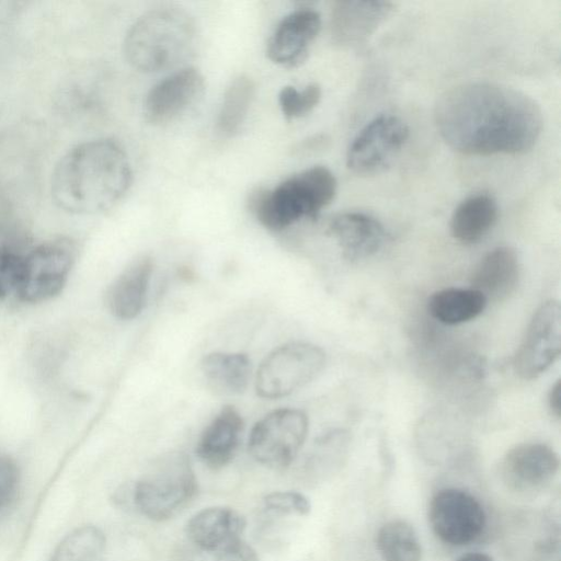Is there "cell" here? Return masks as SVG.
Returning a JSON list of instances; mask_svg holds the SVG:
<instances>
[{
    "mask_svg": "<svg viewBox=\"0 0 561 561\" xmlns=\"http://www.w3.org/2000/svg\"><path fill=\"white\" fill-rule=\"evenodd\" d=\"M486 305L485 297L471 287H449L435 291L428 298L427 310L440 323L455 325L476 319Z\"/></svg>",
    "mask_w": 561,
    "mask_h": 561,
    "instance_id": "603a6c76",
    "label": "cell"
},
{
    "mask_svg": "<svg viewBox=\"0 0 561 561\" xmlns=\"http://www.w3.org/2000/svg\"><path fill=\"white\" fill-rule=\"evenodd\" d=\"M497 219V205L488 194H476L462 201L450 219L451 236L463 244L483 239Z\"/></svg>",
    "mask_w": 561,
    "mask_h": 561,
    "instance_id": "44dd1931",
    "label": "cell"
},
{
    "mask_svg": "<svg viewBox=\"0 0 561 561\" xmlns=\"http://www.w3.org/2000/svg\"><path fill=\"white\" fill-rule=\"evenodd\" d=\"M456 561H493V559L482 552H470L461 556Z\"/></svg>",
    "mask_w": 561,
    "mask_h": 561,
    "instance_id": "836d02e7",
    "label": "cell"
},
{
    "mask_svg": "<svg viewBox=\"0 0 561 561\" xmlns=\"http://www.w3.org/2000/svg\"><path fill=\"white\" fill-rule=\"evenodd\" d=\"M263 502L267 511L282 515H307L311 507L305 495L294 491L270 493Z\"/></svg>",
    "mask_w": 561,
    "mask_h": 561,
    "instance_id": "f546056e",
    "label": "cell"
},
{
    "mask_svg": "<svg viewBox=\"0 0 561 561\" xmlns=\"http://www.w3.org/2000/svg\"><path fill=\"white\" fill-rule=\"evenodd\" d=\"M204 76L193 67L180 69L146 94L144 116L152 125H164L179 118L204 94Z\"/></svg>",
    "mask_w": 561,
    "mask_h": 561,
    "instance_id": "4fadbf2b",
    "label": "cell"
},
{
    "mask_svg": "<svg viewBox=\"0 0 561 561\" xmlns=\"http://www.w3.org/2000/svg\"><path fill=\"white\" fill-rule=\"evenodd\" d=\"M22 267V256L0 253V298L16 293Z\"/></svg>",
    "mask_w": 561,
    "mask_h": 561,
    "instance_id": "4dcf8cb0",
    "label": "cell"
},
{
    "mask_svg": "<svg viewBox=\"0 0 561 561\" xmlns=\"http://www.w3.org/2000/svg\"><path fill=\"white\" fill-rule=\"evenodd\" d=\"M388 1H336L331 11V35L340 45H359L389 15Z\"/></svg>",
    "mask_w": 561,
    "mask_h": 561,
    "instance_id": "9a60e30c",
    "label": "cell"
},
{
    "mask_svg": "<svg viewBox=\"0 0 561 561\" xmlns=\"http://www.w3.org/2000/svg\"><path fill=\"white\" fill-rule=\"evenodd\" d=\"M329 233L336 241L343 256L350 261L374 255L386 240L383 226L370 215L358 211L335 216L329 224Z\"/></svg>",
    "mask_w": 561,
    "mask_h": 561,
    "instance_id": "2e32d148",
    "label": "cell"
},
{
    "mask_svg": "<svg viewBox=\"0 0 561 561\" xmlns=\"http://www.w3.org/2000/svg\"><path fill=\"white\" fill-rule=\"evenodd\" d=\"M104 551L105 536L102 530L85 525L68 534L49 561H102Z\"/></svg>",
    "mask_w": 561,
    "mask_h": 561,
    "instance_id": "484cf974",
    "label": "cell"
},
{
    "mask_svg": "<svg viewBox=\"0 0 561 561\" xmlns=\"http://www.w3.org/2000/svg\"><path fill=\"white\" fill-rule=\"evenodd\" d=\"M201 369L208 386L217 393H242L249 383L251 362L242 353L214 352L204 356Z\"/></svg>",
    "mask_w": 561,
    "mask_h": 561,
    "instance_id": "7402d4cb",
    "label": "cell"
},
{
    "mask_svg": "<svg viewBox=\"0 0 561 561\" xmlns=\"http://www.w3.org/2000/svg\"><path fill=\"white\" fill-rule=\"evenodd\" d=\"M320 99L321 88L317 83H310L302 90L286 85L278 93L280 111L288 119L307 115L318 105Z\"/></svg>",
    "mask_w": 561,
    "mask_h": 561,
    "instance_id": "83f0119b",
    "label": "cell"
},
{
    "mask_svg": "<svg viewBox=\"0 0 561 561\" xmlns=\"http://www.w3.org/2000/svg\"><path fill=\"white\" fill-rule=\"evenodd\" d=\"M520 277V263L516 251L499 247L488 252L471 275V288L489 300H504L513 294Z\"/></svg>",
    "mask_w": 561,
    "mask_h": 561,
    "instance_id": "e0dca14e",
    "label": "cell"
},
{
    "mask_svg": "<svg viewBox=\"0 0 561 561\" xmlns=\"http://www.w3.org/2000/svg\"><path fill=\"white\" fill-rule=\"evenodd\" d=\"M435 122L444 141L457 152L518 154L536 145L542 114L531 98L514 88L471 81L439 98Z\"/></svg>",
    "mask_w": 561,
    "mask_h": 561,
    "instance_id": "6da1fadb",
    "label": "cell"
},
{
    "mask_svg": "<svg viewBox=\"0 0 561 561\" xmlns=\"http://www.w3.org/2000/svg\"><path fill=\"white\" fill-rule=\"evenodd\" d=\"M382 561H421L422 548L413 527L401 519L383 524L376 538Z\"/></svg>",
    "mask_w": 561,
    "mask_h": 561,
    "instance_id": "d4e9b609",
    "label": "cell"
},
{
    "mask_svg": "<svg viewBox=\"0 0 561 561\" xmlns=\"http://www.w3.org/2000/svg\"><path fill=\"white\" fill-rule=\"evenodd\" d=\"M196 24L185 10L163 5L147 11L129 27L124 39L128 64L151 73L172 68L192 51Z\"/></svg>",
    "mask_w": 561,
    "mask_h": 561,
    "instance_id": "3957f363",
    "label": "cell"
},
{
    "mask_svg": "<svg viewBox=\"0 0 561 561\" xmlns=\"http://www.w3.org/2000/svg\"><path fill=\"white\" fill-rule=\"evenodd\" d=\"M548 405L551 413L560 419L561 415V381L558 379L551 387L548 396Z\"/></svg>",
    "mask_w": 561,
    "mask_h": 561,
    "instance_id": "d6a6232c",
    "label": "cell"
},
{
    "mask_svg": "<svg viewBox=\"0 0 561 561\" xmlns=\"http://www.w3.org/2000/svg\"><path fill=\"white\" fill-rule=\"evenodd\" d=\"M173 561H259L255 551L244 540L219 547H198L183 542Z\"/></svg>",
    "mask_w": 561,
    "mask_h": 561,
    "instance_id": "4316f807",
    "label": "cell"
},
{
    "mask_svg": "<svg viewBox=\"0 0 561 561\" xmlns=\"http://www.w3.org/2000/svg\"><path fill=\"white\" fill-rule=\"evenodd\" d=\"M307 414L299 409H278L257 421L251 430L248 448L260 463L282 469L289 466L308 434Z\"/></svg>",
    "mask_w": 561,
    "mask_h": 561,
    "instance_id": "52a82bcc",
    "label": "cell"
},
{
    "mask_svg": "<svg viewBox=\"0 0 561 561\" xmlns=\"http://www.w3.org/2000/svg\"><path fill=\"white\" fill-rule=\"evenodd\" d=\"M76 255V243L67 238L36 247L22 257L15 294L26 302H41L53 298L65 286Z\"/></svg>",
    "mask_w": 561,
    "mask_h": 561,
    "instance_id": "ba28073f",
    "label": "cell"
},
{
    "mask_svg": "<svg viewBox=\"0 0 561 561\" xmlns=\"http://www.w3.org/2000/svg\"><path fill=\"white\" fill-rule=\"evenodd\" d=\"M335 192L333 173L316 165L287 178L272 190H252L247 205L263 227L282 231L304 218H316L331 203Z\"/></svg>",
    "mask_w": 561,
    "mask_h": 561,
    "instance_id": "277c9868",
    "label": "cell"
},
{
    "mask_svg": "<svg viewBox=\"0 0 561 561\" xmlns=\"http://www.w3.org/2000/svg\"><path fill=\"white\" fill-rule=\"evenodd\" d=\"M131 181L124 149L111 139H94L72 147L60 158L51 176V195L68 213L95 215L115 206Z\"/></svg>",
    "mask_w": 561,
    "mask_h": 561,
    "instance_id": "7a4b0ae2",
    "label": "cell"
},
{
    "mask_svg": "<svg viewBox=\"0 0 561 561\" xmlns=\"http://www.w3.org/2000/svg\"><path fill=\"white\" fill-rule=\"evenodd\" d=\"M243 517L234 510L224 506L199 511L187 522L186 542L198 547H219L243 540Z\"/></svg>",
    "mask_w": 561,
    "mask_h": 561,
    "instance_id": "ffe728a7",
    "label": "cell"
},
{
    "mask_svg": "<svg viewBox=\"0 0 561 561\" xmlns=\"http://www.w3.org/2000/svg\"><path fill=\"white\" fill-rule=\"evenodd\" d=\"M409 137L405 123L390 114L370 121L354 138L346 153L347 168L360 175L386 169L401 151Z\"/></svg>",
    "mask_w": 561,
    "mask_h": 561,
    "instance_id": "30bf717a",
    "label": "cell"
},
{
    "mask_svg": "<svg viewBox=\"0 0 561 561\" xmlns=\"http://www.w3.org/2000/svg\"><path fill=\"white\" fill-rule=\"evenodd\" d=\"M428 518L434 534L451 546H465L477 540L486 523L479 500L456 488L439 490L432 497Z\"/></svg>",
    "mask_w": 561,
    "mask_h": 561,
    "instance_id": "9c48e42d",
    "label": "cell"
},
{
    "mask_svg": "<svg viewBox=\"0 0 561 561\" xmlns=\"http://www.w3.org/2000/svg\"><path fill=\"white\" fill-rule=\"evenodd\" d=\"M153 262L149 255L134 260L113 282L106 294L110 311L118 319L136 318L145 307Z\"/></svg>",
    "mask_w": 561,
    "mask_h": 561,
    "instance_id": "d6986e66",
    "label": "cell"
},
{
    "mask_svg": "<svg viewBox=\"0 0 561 561\" xmlns=\"http://www.w3.org/2000/svg\"><path fill=\"white\" fill-rule=\"evenodd\" d=\"M19 485V469L8 456L0 455V511L15 497Z\"/></svg>",
    "mask_w": 561,
    "mask_h": 561,
    "instance_id": "1f68e13d",
    "label": "cell"
},
{
    "mask_svg": "<svg viewBox=\"0 0 561 561\" xmlns=\"http://www.w3.org/2000/svg\"><path fill=\"white\" fill-rule=\"evenodd\" d=\"M325 364V354L317 345L290 342L272 351L260 364L255 376L256 393L279 399L313 380Z\"/></svg>",
    "mask_w": 561,
    "mask_h": 561,
    "instance_id": "8992f818",
    "label": "cell"
},
{
    "mask_svg": "<svg viewBox=\"0 0 561 561\" xmlns=\"http://www.w3.org/2000/svg\"><path fill=\"white\" fill-rule=\"evenodd\" d=\"M321 28V16L311 8L287 14L276 26L266 44V56L286 68L301 65Z\"/></svg>",
    "mask_w": 561,
    "mask_h": 561,
    "instance_id": "5bb4252c",
    "label": "cell"
},
{
    "mask_svg": "<svg viewBox=\"0 0 561 561\" xmlns=\"http://www.w3.org/2000/svg\"><path fill=\"white\" fill-rule=\"evenodd\" d=\"M197 480L190 458L180 451L159 458L137 481L134 503L152 520H165L181 512L195 496Z\"/></svg>",
    "mask_w": 561,
    "mask_h": 561,
    "instance_id": "5b68a950",
    "label": "cell"
},
{
    "mask_svg": "<svg viewBox=\"0 0 561 561\" xmlns=\"http://www.w3.org/2000/svg\"><path fill=\"white\" fill-rule=\"evenodd\" d=\"M255 94L252 78L240 75L225 90L217 116V130L225 137L234 136L243 125Z\"/></svg>",
    "mask_w": 561,
    "mask_h": 561,
    "instance_id": "cb8c5ba5",
    "label": "cell"
},
{
    "mask_svg": "<svg viewBox=\"0 0 561 561\" xmlns=\"http://www.w3.org/2000/svg\"><path fill=\"white\" fill-rule=\"evenodd\" d=\"M560 467L558 454L541 443H524L510 449L500 465L507 489L529 494L549 485Z\"/></svg>",
    "mask_w": 561,
    "mask_h": 561,
    "instance_id": "7c38bea8",
    "label": "cell"
},
{
    "mask_svg": "<svg viewBox=\"0 0 561 561\" xmlns=\"http://www.w3.org/2000/svg\"><path fill=\"white\" fill-rule=\"evenodd\" d=\"M561 352V308L548 300L535 311L514 359L516 374L526 380L543 374Z\"/></svg>",
    "mask_w": 561,
    "mask_h": 561,
    "instance_id": "8fae6325",
    "label": "cell"
},
{
    "mask_svg": "<svg viewBox=\"0 0 561 561\" xmlns=\"http://www.w3.org/2000/svg\"><path fill=\"white\" fill-rule=\"evenodd\" d=\"M243 420L232 407H224L203 431L196 455L209 468L225 467L234 457L241 434Z\"/></svg>",
    "mask_w": 561,
    "mask_h": 561,
    "instance_id": "ac0fdd59",
    "label": "cell"
},
{
    "mask_svg": "<svg viewBox=\"0 0 561 561\" xmlns=\"http://www.w3.org/2000/svg\"><path fill=\"white\" fill-rule=\"evenodd\" d=\"M344 442L343 434L341 433H329L316 443L314 449L307 461V469L310 474H322L325 472L328 467L330 468L336 461L337 449L343 447Z\"/></svg>",
    "mask_w": 561,
    "mask_h": 561,
    "instance_id": "f1b7e54d",
    "label": "cell"
}]
</instances>
